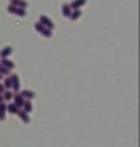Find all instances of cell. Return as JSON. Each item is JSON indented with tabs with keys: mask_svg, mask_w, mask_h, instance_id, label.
<instances>
[{
	"mask_svg": "<svg viewBox=\"0 0 140 147\" xmlns=\"http://www.w3.org/2000/svg\"><path fill=\"white\" fill-rule=\"evenodd\" d=\"M11 52H12L11 48H5V49H2V52H0V57H2V58H6Z\"/></svg>",
	"mask_w": 140,
	"mask_h": 147,
	"instance_id": "obj_16",
	"label": "cell"
},
{
	"mask_svg": "<svg viewBox=\"0 0 140 147\" xmlns=\"http://www.w3.org/2000/svg\"><path fill=\"white\" fill-rule=\"evenodd\" d=\"M36 29L39 31V32H42L43 35H46V37H51V29H46V28L42 26L40 23H37V25H36Z\"/></svg>",
	"mask_w": 140,
	"mask_h": 147,
	"instance_id": "obj_4",
	"label": "cell"
},
{
	"mask_svg": "<svg viewBox=\"0 0 140 147\" xmlns=\"http://www.w3.org/2000/svg\"><path fill=\"white\" fill-rule=\"evenodd\" d=\"M2 78H3V75H2V74H0V80H2Z\"/></svg>",
	"mask_w": 140,
	"mask_h": 147,
	"instance_id": "obj_22",
	"label": "cell"
},
{
	"mask_svg": "<svg viewBox=\"0 0 140 147\" xmlns=\"http://www.w3.org/2000/svg\"><path fill=\"white\" fill-rule=\"evenodd\" d=\"M20 95L23 96V98H26V100H31V98H34V96H36V94L32 90H22Z\"/></svg>",
	"mask_w": 140,
	"mask_h": 147,
	"instance_id": "obj_7",
	"label": "cell"
},
{
	"mask_svg": "<svg viewBox=\"0 0 140 147\" xmlns=\"http://www.w3.org/2000/svg\"><path fill=\"white\" fill-rule=\"evenodd\" d=\"M6 112H9V113H12V115H17V112H18V107L16 104H9V106H6Z\"/></svg>",
	"mask_w": 140,
	"mask_h": 147,
	"instance_id": "obj_10",
	"label": "cell"
},
{
	"mask_svg": "<svg viewBox=\"0 0 140 147\" xmlns=\"http://www.w3.org/2000/svg\"><path fill=\"white\" fill-rule=\"evenodd\" d=\"M5 117H6V104L0 103V121H5Z\"/></svg>",
	"mask_w": 140,
	"mask_h": 147,
	"instance_id": "obj_9",
	"label": "cell"
},
{
	"mask_svg": "<svg viewBox=\"0 0 140 147\" xmlns=\"http://www.w3.org/2000/svg\"><path fill=\"white\" fill-rule=\"evenodd\" d=\"M40 22L43 23V25H45L46 28H48V29H53V28H54V25H53V22H51V20H49L48 17H40Z\"/></svg>",
	"mask_w": 140,
	"mask_h": 147,
	"instance_id": "obj_8",
	"label": "cell"
},
{
	"mask_svg": "<svg viewBox=\"0 0 140 147\" xmlns=\"http://www.w3.org/2000/svg\"><path fill=\"white\" fill-rule=\"evenodd\" d=\"M11 80H12V87H11V89H12L14 94H17L18 89H20V80H18V77L16 75V74H12V75H11Z\"/></svg>",
	"mask_w": 140,
	"mask_h": 147,
	"instance_id": "obj_1",
	"label": "cell"
},
{
	"mask_svg": "<svg viewBox=\"0 0 140 147\" xmlns=\"http://www.w3.org/2000/svg\"><path fill=\"white\" fill-rule=\"evenodd\" d=\"M5 89H11V87H12V80H11V78H5Z\"/></svg>",
	"mask_w": 140,
	"mask_h": 147,
	"instance_id": "obj_18",
	"label": "cell"
},
{
	"mask_svg": "<svg viewBox=\"0 0 140 147\" xmlns=\"http://www.w3.org/2000/svg\"><path fill=\"white\" fill-rule=\"evenodd\" d=\"M17 115L22 118V121H23V123H29V113H26L25 110H20V109H18Z\"/></svg>",
	"mask_w": 140,
	"mask_h": 147,
	"instance_id": "obj_5",
	"label": "cell"
},
{
	"mask_svg": "<svg viewBox=\"0 0 140 147\" xmlns=\"http://www.w3.org/2000/svg\"><path fill=\"white\" fill-rule=\"evenodd\" d=\"M0 66H5V67H8L9 71L14 67V63L11 61V60H8V58H2V61H0Z\"/></svg>",
	"mask_w": 140,
	"mask_h": 147,
	"instance_id": "obj_6",
	"label": "cell"
},
{
	"mask_svg": "<svg viewBox=\"0 0 140 147\" xmlns=\"http://www.w3.org/2000/svg\"><path fill=\"white\" fill-rule=\"evenodd\" d=\"M2 95H3V100H5V101H8V100H12V96H14V92L6 89V90H5Z\"/></svg>",
	"mask_w": 140,
	"mask_h": 147,
	"instance_id": "obj_11",
	"label": "cell"
},
{
	"mask_svg": "<svg viewBox=\"0 0 140 147\" xmlns=\"http://www.w3.org/2000/svg\"><path fill=\"white\" fill-rule=\"evenodd\" d=\"M69 17H71V20H77V18L80 17V9H74V11H71Z\"/></svg>",
	"mask_w": 140,
	"mask_h": 147,
	"instance_id": "obj_15",
	"label": "cell"
},
{
	"mask_svg": "<svg viewBox=\"0 0 140 147\" xmlns=\"http://www.w3.org/2000/svg\"><path fill=\"white\" fill-rule=\"evenodd\" d=\"M8 9H9L12 14H17V16H20V17L25 16V9H23V8H17V6H12V5H11Z\"/></svg>",
	"mask_w": 140,
	"mask_h": 147,
	"instance_id": "obj_3",
	"label": "cell"
},
{
	"mask_svg": "<svg viewBox=\"0 0 140 147\" xmlns=\"http://www.w3.org/2000/svg\"><path fill=\"white\" fill-rule=\"evenodd\" d=\"M12 100H14V104H16L18 109H20L22 106H23V103H25V98H23V96H22L20 94H14Z\"/></svg>",
	"mask_w": 140,
	"mask_h": 147,
	"instance_id": "obj_2",
	"label": "cell"
},
{
	"mask_svg": "<svg viewBox=\"0 0 140 147\" xmlns=\"http://www.w3.org/2000/svg\"><path fill=\"white\" fill-rule=\"evenodd\" d=\"M85 2L86 0H76V2H74L72 5H71V8H74V9H79L82 6V5H85Z\"/></svg>",
	"mask_w": 140,
	"mask_h": 147,
	"instance_id": "obj_17",
	"label": "cell"
},
{
	"mask_svg": "<svg viewBox=\"0 0 140 147\" xmlns=\"http://www.w3.org/2000/svg\"><path fill=\"white\" fill-rule=\"evenodd\" d=\"M62 14H63V16L65 17H69V14H71V6H69V5H63V6H62Z\"/></svg>",
	"mask_w": 140,
	"mask_h": 147,
	"instance_id": "obj_13",
	"label": "cell"
},
{
	"mask_svg": "<svg viewBox=\"0 0 140 147\" xmlns=\"http://www.w3.org/2000/svg\"><path fill=\"white\" fill-rule=\"evenodd\" d=\"M0 74H2V75L5 77L6 74H9V69H8V67H5V66H0Z\"/></svg>",
	"mask_w": 140,
	"mask_h": 147,
	"instance_id": "obj_19",
	"label": "cell"
},
{
	"mask_svg": "<svg viewBox=\"0 0 140 147\" xmlns=\"http://www.w3.org/2000/svg\"><path fill=\"white\" fill-rule=\"evenodd\" d=\"M22 107H23V110H25L26 113H29L31 110H32V104L29 103V101H26V100H25V103H23V106H22Z\"/></svg>",
	"mask_w": 140,
	"mask_h": 147,
	"instance_id": "obj_14",
	"label": "cell"
},
{
	"mask_svg": "<svg viewBox=\"0 0 140 147\" xmlns=\"http://www.w3.org/2000/svg\"><path fill=\"white\" fill-rule=\"evenodd\" d=\"M5 90H6V89H5V86L2 84V83H0V94H3Z\"/></svg>",
	"mask_w": 140,
	"mask_h": 147,
	"instance_id": "obj_20",
	"label": "cell"
},
{
	"mask_svg": "<svg viewBox=\"0 0 140 147\" xmlns=\"http://www.w3.org/2000/svg\"><path fill=\"white\" fill-rule=\"evenodd\" d=\"M0 103H5V100H3V95L0 94Z\"/></svg>",
	"mask_w": 140,
	"mask_h": 147,
	"instance_id": "obj_21",
	"label": "cell"
},
{
	"mask_svg": "<svg viewBox=\"0 0 140 147\" xmlns=\"http://www.w3.org/2000/svg\"><path fill=\"white\" fill-rule=\"evenodd\" d=\"M11 5L12 6H17V8H25L26 3L22 2V0H11Z\"/></svg>",
	"mask_w": 140,
	"mask_h": 147,
	"instance_id": "obj_12",
	"label": "cell"
}]
</instances>
